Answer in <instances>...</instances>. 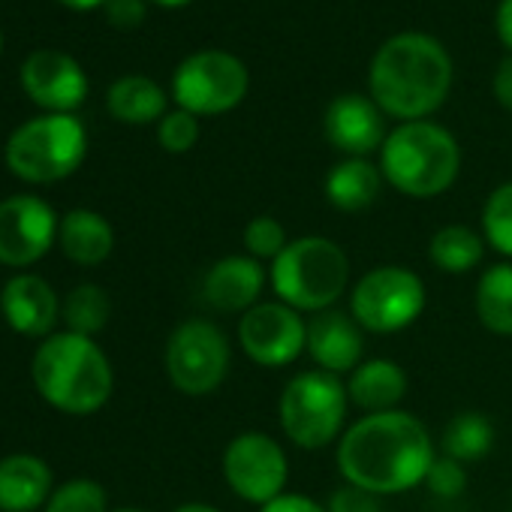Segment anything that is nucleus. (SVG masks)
<instances>
[{
	"instance_id": "f257e3e1",
	"label": "nucleus",
	"mask_w": 512,
	"mask_h": 512,
	"mask_svg": "<svg viewBox=\"0 0 512 512\" xmlns=\"http://www.w3.org/2000/svg\"><path fill=\"white\" fill-rule=\"evenodd\" d=\"M434 437L422 419L404 410L365 413L338 443V470L347 485L377 497L404 494L425 482L434 464Z\"/></svg>"
},
{
	"instance_id": "f03ea898",
	"label": "nucleus",
	"mask_w": 512,
	"mask_h": 512,
	"mask_svg": "<svg viewBox=\"0 0 512 512\" xmlns=\"http://www.w3.org/2000/svg\"><path fill=\"white\" fill-rule=\"evenodd\" d=\"M371 97L383 115L425 121L437 112L452 85V61L428 34H398L371 61Z\"/></svg>"
},
{
	"instance_id": "7ed1b4c3",
	"label": "nucleus",
	"mask_w": 512,
	"mask_h": 512,
	"mask_svg": "<svg viewBox=\"0 0 512 512\" xmlns=\"http://www.w3.org/2000/svg\"><path fill=\"white\" fill-rule=\"evenodd\" d=\"M34 383L40 395L73 416L100 410L112 395V365L85 335H55L34 356Z\"/></svg>"
},
{
	"instance_id": "20e7f679",
	"label": "nucleus",
	"mask_w": 512,
	"mask_h": 512,
	"mask_svg": "<svg viewBox=\"0 0 512 512\" xmlns=\"http://www.w3.org/2000/svg\"><path fill=\"white\" fill-rule=\"evenodd\" d=\"M461 169V148L455 136L431 121H410L395 127L380 148L383 178L404 196L431 199L446 193Z\"/></svg>"
},
{
	"instance_id": "39448f33",
	"label": "nucleus",
	"mask_w": 512,
	"mask_h": 512,
	"mask_svg": "<svg viewBox=\"0 0 512 512\" xmlns=\"http://www.w3.org/2000/svg\"><path fill=\"white\" fill-rule=\"evenodd\" d=\"M278 302L299 314H320L341 302L350 284V260L338 241L326 235H302L287 244L269 269Z\"/></svg>"
},
{
	"instance_id": "423d86ee",
	"label": "nucleus",
	"mask_w": 512,
	"mask_h": 512,
	"mask_svg": "<svg viewBox=\"0 0 512 512\" xmlns=\"http://www.w3.org/2000/svg\"><path fill=\"white\" fill-rule=\"evenodd\" d=\"M347 404L350 395L338 374L320 368L302 371L281 392V428L299 449H323L341 437L347 422Z\"/></svg>"
},
{
	"instance_id": "0eeeda50",
	"label": "nucleus",
	"mask_w": 512,
	"mask_h": 512,
	"mask_svg": "<svg viewBox=\"0 0 512 512\" xmlns=\"http://www.w3.org/2000/svg\"><path fill=\"white\" fill-rule=\"evenodd\" d=\"M85 145V130L73 115L34 118L10 136L7 166L25 181H58L82 163Z\"/></svg>"
},
{
	"instance_id": "6e6552de",
	"label": "nucleus",
	"mask_w": 512,
	"mask_h": 512,
	"mask_svg": "<svg viewBox=\"0 0 512 512\" xmlns=\"http://www.w3.org/2000/svg\"><path fill=\"white\" fill-rule=\"evenodd\" d=\"M425 311V284L404 266H377L362 275L350 293L353 320L374 335H395L413 326Z\"/></svg>"
},
{
	"instance_id": "1a4fd4ad",
	"label": "nucleus",
	"mask_w": 512,
	"mask_h": 512,
	"mask_svg": "<svg viewBox=\"0 0 512 512\" xmlns=\"http://www.w3.org/2000/svg\"><path fill=\"white\" fill-rule=\"evenodd\" d=\"M229 362V341L220 326L208 320H187L169 335L166 374L172 386L190 398L217 392L229 374Z\"/></svg>"
},
{
	"instance_id": "9d476101",
	"label": "nucleus",
	"mask_w": 512,
	"mask_h": 512,
	"mask_svg": "<svg viewBox=\"0 0 512 512\" xmlns=\"http://www.w3.org/2000/svg\"><path fill=\"white\" fill-rule=\"evenodd\" d=\"M223 479L235 497L266 506L287 491L290 461L284 446L266 431H241L223 449Z\"/></svg>"
},
{
	"instance_id": "9b49d317",
	"label": "nucleus",
	"mask_w": 512,
	"mask_h": 512,
	"mask_svg": "<svg viewBox=\"0 0 512 512\" xmlns=\"http://www.w3.org/2000/svg\"><path fill=\"white\" fill-rule=\"evenodd\" d=\"M247 85V70L235 55L196 52L178 64L172 94L190 115H223L244 100Z\"/></svg>"
},
{
	"instance_id": "f8f14e48",
	"label": "nucleus",
	"mask_w": 512,
	"mask_h": 512,
	"mask_svg": "<svg viewBox=\"0 0 512 512\" xmlns=\"http://www.w3.org/2000/svg\"><path fill=\"white\" fill-rule=\"evenodd\" d=\"M238 344L260 368H284L308 347V320L284 302H260L238 320Z\"/></svg>"
},
{
	"instance_id": "ddd939ff",
	"label": "nucleus",
	"mask_w": 512,
	"mask_h": 512,
	"mask_svg": "<svg viewBox=\"0 0 512 512\" xmlns=\"http://www.w3.org/2000/svg\"><path fill=\"white\" fill-rule=\"evenodd\" d=\"M58 238L55 211L37 196H13L0 202V263L31 266Z\"/></svg>"
},
{
	"instance_id": "4468645a",
	"label": "nucleus",
	"mask_w": 512,
	"mask_h": 512,
	"mask_svg": "<svg viewBox=\"0 0 512 512\" xmlns=\"http://www.w3.org/2000/svg\"><path fill=\"white\" fill-rule=\"evenodd\" d=\"M305 353L329 374H353L365 356V329L338 308L311 314L308 320V347Z\"/></svg>"
},
{
	"instance_id": "2eb2a0df",
	"label": "nucleus",
	"mask_w": 512,
	"mask_h": 512,
	"mask_svg": "<svg viewBox=\"0 0 512 512\" xmlns=\"http://www.w3.org/2000/svg\"><path fill=\"white\" fill-rule=\"evenodd\" d=\"M269 284V272L253 256L235 253L217 260L202 281L205 302L220 314H247L253 305H260Z\"/></svg>"
},
{
	"instance_id": "dca6fc26",
	"label": "nucleus",
	"mask_w": 512,
	"mask_h": 512,
	"mask_svg": "<svg viewBox=\"0 0 512 512\" xmlns=\"http://www.w3.org/2000/svg\"><path fill=\"white\" fill-rule=\"evenodd\" d=\"M22 82L40 106L55 109L58 115L79 106L88 91V79L82 67L70 55L55 49L34 52L22 67Z\"/></svg>"
},
{
	"instance_id": "f3484780",
	"label": "nucleus",
	"mask_w": 512,
	"mask_h": 512,
	"mask_svg": "<svg viewBox=\"0 0 512 512\" xmlns=\"http://www.w3.org/2000/svg\"><path fill=\"white\" fill-rule=\"evenodd\" d=\"M323 124H326V139L350 157H368L386 142L383 109L359 94H344L332 100Z\"/></svg>"
},
{
	"instance_id": "a211bd4d",
	"label": "nucleus",
	"mask_w": 512,
	"mask_h": 512,
	"mask_svg": "<svg viewBox=\"0 0 512 512\" xmlns=\"http://www.w3.org/2000/svg\"><path fill=\"white\" fill-rule=\"evenodd\" d=\"M0 311L22 335H46L58 320V296L37 275H16L0 296Z\"/></svg>"
},
{
	"instance_id": "6ab92c4d",
	"label": "nucleus",
	"mask_w": 512,
	"mask_h": 512,
	"mask_svg": "<svg viewBox=\"0 0 512 512\" xmlns=\"http://www.w3.org/2000/svg\"><path fill=\"white\" fill-rule=\"evenodd\" d=\"M407 386H410L407 371L398 362L368 359L350 374L347 395L365 413H389V410H398V404L407 395Z\"/></svg>"
},
{
	"instance_id": "aec40b11",
	"label": "nucleus",
	"mask_w": 512,
	"mask_h": 512,
	"mask_svg": "<svg viewBox=\"0 0 512 512\" xmlns=\"http://www.w3.org/2000/svg\"><path fill=\"white\" fill-rule=\"evenodd\" d=\"M383 172L365 157H347L326 175V199L344 214H359L371 208L383 190Z\"/></svg>"
},
{
	"instance_id": "412c9836",
	"label": "nucleus",
	"mask_w": 512,
	"mask_h": 512,
	"mask_svg": "<svg viewBox=\"0 0 512 512\" xmlns=\"http://www.w3.org/2000/svg\"><path fill=\"white\" fill-rule=\"evenodd\" d=\"M52 488V473L37 455H10L0 461V509L31 512Z\"/></svg>"
},
{
	"instance_id": "4be33fe9",
	"label": "nucleus",
	"mask_w": 512,
	"mask_h": 512,
	"mask_svg": "<svg viewBox=\"0 0 512 512\" xmlns=\"http://www.w3.org/2000/svg\"><path fill=\"white\" fill-rule=\"evenodd\" d=\"M58 241L73 263L100 266L115 247V232L103 214L88 211V208H76L61 220Z\"/></svg>"
},
{
	"instance_id": "5701e85b",
	"label": "nucleus",
	"mask_w": 512,
	"mask_h": 512,
	"mask_svg": "<svg viewBox=\"0 0 512 512\" xmlns=\"http://www.w3.org/2000/svg\"><path fill=\"white\" fill-rule=\"evenodd\" d=\"M428 260L443 275H467L485 260V238L461 223L437 229L428 241Z\"/></svg>"
},
{
	"instance_id": "b1692460",
	"label": "nucleus",
	"mask_w": 512,
	"mask_h": 512,
	"mask_svg": "<svg viewBox=\"0 0 512 512\" xmlns=\"http://www.w3.org/2000/svg\"><path fill=\"white\" fill-rule=\"evenodd\" d=\"M473 308L479 323L500 338L512 335V263L488 266L476 281Z\"/></svg>"
},
{
	"instance_id": "393cba45",
	"label": "nucleus",
	"mask_w": 512,
	"mask_h": 512,
	"mask_svg": "<svg viewBox=\"0 0 512 512\" xmlns=\"http://www.w3.org/2000/svg\"><path fill=\"white\" fill-rule=\"evenodd\" d=\"M494 446V425L488 416L476 413V410H464L455 413L440 437V449L446 458H455L461 464H473L482 461Z\"/></svg>"
},
{
	"instance_id": "a878e982",
	"label": "nucleus",
	"mask_w": 512,
	"mask_h": 512,
	"mask_svg": "<svg viewBox=\"0 0 512 512\" xmlns=\"http://www.w3.org/2000/svg\"><path fill=\"white\" fill-rule=\"evenodd\" d=\"M109 112L127 124H148L166 112V94L145 76H124L109 88Z\"/></svg>"
},
{
	"instance_id": "bb28decb",
	"label": "nucleus",
	"mask_w": 512,
	"mask_h": 512,
	"mask_svg": "<svg viewBox=\"0 0 512 512\" xmlns=\"http://www.w3.org/2000/svg\"><path fill=\"white\" fill-rule=\"evenodd\" d=\"M109 314H112L109 296L97 284L76 287L64 302V320L73 335H85V338L97 335L109 323Z\"/></svg>"
},
{
	"instance_id": "cd10ccee",
	"label": "nucleus",
	"mask_w": 512,
	"mask_h": 512,
	"mask_svg": "<svg viewBox=\"0 0 512 512\" xmlns=\"http://www.w3.org/2000/svg\"><path fill=\"white\" fill-rule=\"evenodd\" d=\"M482 238L512 260V181L491 190L482 205Z\"/></svg>"
},
{
	"instance_id": "c85d7f7f",
	"label": "nucleus",
	"mask_w": 512,
	"mask_h": 512,
	"mask_svg": "<svg viewBox=\"0 0 512 512\" xmlns=\"http://www.w3.org/2000/svg\"><path fill=\"white\" fill-rule=\"evenodd\" d=\"M290 244V235H287V226L272 217V214H260L253 217L247 226H244V247H247V256L260 263H275L278 256L287 250Z\"/></svg>"
},
{
	"instance_id": "c756f323",
	"label": "nucleus",
	"mask_w": 512,
	"mask_h": 512,
	"mask_svg": "<svg viewBox=\"0 0 512 512\" xmlns=\"http://www.w3.org/2000/svg\"><path fill=\"white\" fill-rule=\"evenodd\" d=\"M46 512H106V491L94 479H73L52 494Z\"/></svg>"
},
{
	"instance_id": "7c9ffc66",
	"label": "nucleus",
	"mask_w": 512,
	"mask_h": 512,
	"mask_svg": "<svg viewBox=\"0 0 512 512\" xmlns=\"http://www.w3.org/2000/svg\"><path fill=\"white\" fill-rule=\"evenodd\" d=\"M160 145L166 148V151H172V154H184V151H190L193 145H196V139H199V121H196V115H190V112H184V109H178V112H169V115H163V121H160Z\"/></svg>"
},
{
	"instance_id": "2f4dec72",
	"label": "nucleus",
	"mask_w": 512,
	"mask_h": 512,
	"mask_svg": "<svg viewBox=\"0 0 512 512\" xmlns=\"http://www.w3.org/2000/svg\"><path fill=\"white\" fill-rule=\"evenodd\" d=\"M425 485L434 497H443V500H455L464 488H467V470L461 461L455 458H446V455H437L428 476H425Z\"/></svg>"
},
{
	"instance_id": "473e14b6",
	"label": "nucleus",
	"mask_w": 512,
	"mask_h": 512,
	"mask_svg": "<svg viewBox=\"0 0 512 512\" xmlns=\"http://www.w3.org/2000/svg\"><path fill=\"white\" fill-rule=\"evenodd\" d=\"M329 512H383L380 506V497L365 491V488H356V485H341L332 497H329Z\"/></svg>"
},
{
	"instance_id": "72a5a7b5",
	"label": "nucleus",
	"mask_w": 512,
	"mask_h": 512,
	"mask_svg": "<svg viewBox=\"0 0 512 512\" xmlns=\"http://www.w3.org/2000/svg\"><path fill=\"white\" fill-rule=\"evenodd\" d=\"M103 4H106L109 22L118 25V28H133L145 16V4H142V0H103Z\"/></svg>"
},
{
	"instance_id": "f704fd0d",
	"label": "nucleus",
	"mask_w": 512,
	"mask_h": 512,
	"mask_svg": "<svg viewBox=\"0 0 512 512\" xmlns=\"http://www.w3.org/2000/svg\"><path fill=\"white\" fill-rule=\"evenodd\" d=\"M260 512H329V509L323 503H317L314 497H308V494H296V491L290 494V491H284L272 503L260 506Z\"/></svg>"
},
{
	"instance_id": "c9c22d12",
	"label": "nucleus",
	"mask_w": 512,
	"mask_h": 512,
	"mask_svg": "<svg viewBox=\"0 0 512 512\" xmlns=\"http://www.w3.org/2000/svg\"><path fill=\"white\" fill-rule=\"evenodd\" d=\"M494 97L506 112H512V58L500 61V67L494 73Z\"/></svg>"
},
{
	"instance_id": "e433bc0d",
	"label": "nucleus",
	"mask_w": 512,
	"mask_h": 512,
	"mask_svg": "<svg viewBox=\"0 0 512 512\" xmlns=\"http://www.w3.org/2000/svg\"><path fill=\"white\" fill-rule=\"evenodd\" d=\"M497 34L506 49H512V0H500L497 10Z\"/></svg>"
},
{
	"instance_id": "4c0bfd02",
	"label": "nucleus",
	"mask_w": 512,
	"mask_h": 512,
	"mask_svg": "<svg viewBox=\"0 0 512 512\" xmlns=\"http://www.w3.org/2000/svg\"><path fill=\"white\" fill-rule=\"evenodd\" d=\"M175 512H220V509L211 506V503H184V506H178Z\"/></svg>"
},
{
	"instance_id": "58836bf2",
	"label": "nucleus",
	"mask_w": 512,
	"mask_h": 512,
	"mask_svg": "<svg viewBox=\"0 0 512 512\" xmlns=\"http://www.w3.org/2000/svg\"><path fill=\"white\" fill-rule=\"evenodd\" d=\"M64 4H70V7H97V4H103V0H64Z\"/></svg>"
},
{
	"instance_id": "ea45409f",
	"label": "nucleus",
	"mask_w": 512,
	"mask_h": 512,
	"mask_svg": "<svg viewBox=\"0 0 512 512\" xmlns=\"http://www.w3.org/2000/svg\"><path fill=\"white\" fill-rule=\"evenodd\" d=\"M157 4H163V7H181V4H187V0H157Z\"/></svg>"
},
{
	"instance_id": "a19ab883",
	"label": "nucleus",
	"mask_w": 512,
	"mask_h": 512,
	"mask_svg": "<svg viewBox=\"0 0 512 512\" xmlns=\"http://www.w3.org/2000/svg\"><path fill=\"white\" fill-rule=\"evenodd\" d=\"M115 512H139V509H115Z\"/></svg>"
}]
</instances>
